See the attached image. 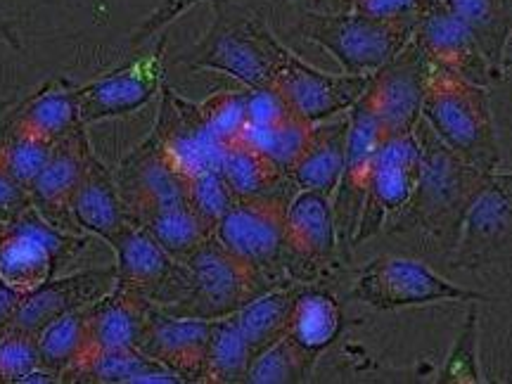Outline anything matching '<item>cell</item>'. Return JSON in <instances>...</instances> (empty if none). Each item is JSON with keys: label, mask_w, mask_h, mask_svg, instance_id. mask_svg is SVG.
Segmentation results:
<instances>
[{"label": "cell", "mask_w": 512, "mask_h": 384, "mask_svg": "<svg viewBox=\"0 0 512 384\" xmlns=\"http://www.w3.org/2000/svg\"><path fill=\"white\" fill-rule=\"evenodd\" d=\"M415 138L420 143L418 183L411 200L396 211L382 233L420 235L448 256L491 174L456 155L427 121L420 119L415 126Z\"/></svg>", "instance_id": "cell-1"}, {"label": "cell", "mask_w": 512, "mask_h": 384, "mask_svg": "<svg viewBox=\"0 0 512 384\" xmlns=\"http://www.w3.org/2000/svg\"><path fill=\"white\" fill-rule=\"evenodd\" d=\"M214 22L202 41L178 62L238 79L245 88L271 86L290 48L259 12L238 0H211Z\"/></svg>", "instance_id": "cell-2"}, {"label": "cell", "mask_w": 512, "mask_h": 384, "mask_svg": "<svg viewBox=\"0 0 512 384\" xmlns=\"http://www.w3.org/2000/svg\"><path fill=\"white\" fill-rule=\"evenodd\" d=\"M422 121L465 162L494 174L501 166L489 86H479L444 69H427Z\"/></svg>", "instance_id": "cell-3"}, {"label": "cell", "mask_w": 512, "mask_h": 384, "mask_svg": "<svg viewBox=\"0 0 512 384\" xmlns=\"http://www.w3.org/2000/svg\"><path fill=\"white\" fill-rule=\"evenodd\" d=\"M181 264L185 266L181 297L162 309L171 316L204 320L235 316L242 306L273 287L252 264L230 252L216 235L204 240Z\"/></svg>", "instance_id": "cell-4"}, {"label": "cell", "mask_w": 512, "mask_h": 384, "mask_svg": "<svg viewBox=\"0 0 512 384\" xmlns=\"http://www.w3.org/2000/svg\"><path fill=\"white\" fill-rule=\"evenodd\" d=\"M415 24L382 22L358 12L299 10L292 31L335 57L347 74H375L411 43Z\"/></svg>", "instance_id": "cell-5"}, {"label": "cell", "mask_w": 512, "mask_h": 384, "mask_svg": "<svg viewBox=\"0 0 512 384\" xmlns=\"http://www.w3.org/2000/svg\"><path fill=\"white\" fill-rule=\"evenodd\" d=\"M351 297L375 311L411 309L441 302H482V292L467 290L418 259L382 254L358 273Z\"/></svg>", "instance_id": "cell-6"}, {"label": "cell", "mask_w": 512, "mask_h": 384, "mask_svg": "<svg viewBox=\"0 0 512 384\" xmlns=\"http://www.w3.org/2000/svg\"><path fill=\"white\" fill-rule=\"evenodd\" d=\"M79 247L83 238L55 228L31 204L8 226H0V283L17 294L34 292L55 278L57 266Z\"/></svg>", "instance_id": "cell-7"}, {"label": "cell", "mask_w": 512, "mask_h": 384, "mask_svg": "<svg viewBox=\"0 0 512 384\" xmlns=\"http://www.w3.org/2000/svg\"><path fill=\"white\" fill-rule=\"evenodd\" d=\"M287 197H238L228 214L216 223L214 235L230 252L252 264L268 283L287 273L285 209Z\"/></svg>", "instance_id": "cell-8"}, {"label": "cell", "mask_w": 512, "mask_h": 384, "mask_svg": "<svg viewBox=\"0 0 512 384\" xmlns=\"http://www.w3.org/2000/svg\"><path fill=\"white\" fill-rule=\"evenodd\" d=\"M446 261L458 271L512 266V171H494Z\"/></svg>", "instance_id": "cell-9"}, {"label": "cell", "mask_w": 512, "mask_h": 384, "mask_svg": "<svg viewBox=\"0 0 512 384\" xmlns=\"http://www.w3.org/2000/svg\"><path fill=\"white\" fill-rule=\"evenodd\" d=\"M164 62L166 36L159 38L145 55L133 57L131 62H124L86 86H76L81 124L91 126L143 110L147 102L155 100L162 91Z\"/></svg>", "instance_id": "cell-10"}, {"label": "cell", "mask_w": 512, "mask_h": 384, "mask_svg": "<svg viewBox=\"0 0 512 384\" xmlns=\"http://www.w3.org/2000/svg\"><path fill=\"white\" fill-rule=\"evenodd\" d=\"M418 174L420 143L415 138V131L382 140L375 155L373 174H370L366 200H363L361 219H358L351 247H358L361 242L382 233L396 211L411 200Z\"/></svg>", "instance_id": "cell-11"}, {"label": "cell", "mask_w": 512, "mask_h": 384, "mask_svg": "<svg viewBox=\"0 0 512 384\" xmlns=\"http://www.w3.org/2000/svg\"><path fill=\"white\" fill-rule=\"evenodd\" d=\"M117 256V285L140 294L159 309L174 304L185 287V266L138 223L128 221L110 242Z\"/></svg>", "instance_id": "cell-12"}, {"label": "cell", "mask_w": 512, "mask_h": 384, "mask_svg": "<svg viewBox=\"0 0 512 384\" xmlns=\"http://www.w3.org/2000/svg\"><path fill=\"white\" fill-rule=\"evenodd\" d=\"M150 136L181 176L219 169L226 147L211 136L204 124L200 102L183 98L166 83L159 91V112Z\"/></svg>", "instance_id": "cell-13"}, {"label": "cell", "mask_w": 512, "mask_h": 384, "mask_svg": "<svg viewBox=\"0 0 512 384\" xmlns=\"http://www.w3.org/2000/svg\"><path fill=\"white\" fill-rule=\"evenodd\" d=\"M347 114V159H344L342 178H339L335 195H332V209H335L339 247L354 249L351 242H354L358 219H361V209L363 200H366L370 174H373L375 155L382 145V131L366 93L349 107Z\"/></svg>", "instance_id": "cell-14"}, {"label": "cell", "mask_w": 512, "mask_h": 384, "mask_svg": "<svg viewBox=\"0 0 512 384\" xmlns=\"http://www.w3.org/2000/svg\"><path fill=\"white\" fill-rule=\"evenodd\" d=\"M427 69L430 64L411 41L394 60L373 74L366 98L380 124L382 140L406 136L420 124Z\"/></svg>", "instance_id": "cell-15"}, {"label": "cell", "mask_w": 512, "mask_h": 384, "mask_svg": "<svg viewBox=\"0 0 512 384\" xmlns=\"http://www.w3.org/2000/svg\"><path fill=\"white\" fill-rule=\"evenodd\" d=\"M370 79L373 74L320 72L290 50L271 86L278 88L294 114H299L309 124H320V121L349 112V107L368 91Z\"/></svg>", "instance_id": "cell-16"}, {"label": "cell", "mask_w": 512, "mask_h": 384, "mask_svg": "<svg viewBox=\"0 0 512 384\" xmlns=\"http://www.w3.org/2000/svg\"><path fill=\"white\" fill-rule=\"evenodd\" d=\"M411 41L427 64L463 76V79L479 83V86H489L503 76L494 64L486 60L484 50L479 48L470 29L453 12H448L439 0H432L430 8L418 17Z\"/></svg>", "instance_id": "cell-17"}, {"label": "cell", "mask_w": 512, "mask_h": 384, "mask_svg": "<svg viewBox=\"0 0 512 384\" xmlns=\"http://www.w3.org/2000/svg\"><path fill=\"white\" fill-rule=\"evenodd\" d=\"M339 249L332 197L318 190H297L285 209L287 273H320L335 264ZM302 275V278H304Z\"/></svg>", "instance_id": "cell-18"}, {"label": "cell", "mask_w": 512, "mask_h": 384, "mask_svg": "<svg viewBox=\"0 0 512 384\" xmlns=\"http://www.w3.org/2000/svg\"><path fill=\"white\" fill-rule=\"evenodd\" d=\"M117 285V275L112 268H83L60 278H50L38 290L24 294L19 302L10 328L27 330L38 335L57 318L86 309L105 297Z\"/></svg>", "instance_id": "cell-19"}, {"label": "cell", "mask_w": 512, "mask_h": 384, "mask_svg": "<svg viewBox=\"0 0 512 384\" xmlns=\"http://www.w3.org/2000/svg\"><path fill=\"white\" fill-rule=\"evenodd\" d=\"M91 150L93 145L88 140L86 126L74 128L53 145L50 159L29 188L34 209L55 228L79 233L72 219V197L86 171Z\"/></svg>", "instance_id": "cell-20"}, {"label": "cell", "mask_w": 512, "mask_h": 384, "mask_svg": "<svg viewBox=\"0 0 512 384\" xmlns=\"http://www.w3.org/2000/svg\"><path fill=\"white\" fill-rule=\"evenodd\" d=\"M211 320L171 316L152 306L138 349L181 377L183 382H204Z\"/></svg>", "instance_id": "cell-21"}, {"label": "cell", "mask_w": 512, "mask_h": 384, "mask_svg": "<svg viewBox=\"0 0 512 384\" xmlns=\"http://www.w3.org/2000/svg\"><path fill=\"white\" fill-rule=\"evenodd\" d=\"M114 178L128 216L147 207L185 200L183 176L171 166L152 136H147L121 159Z\"/></svg>", "instance_id": "cell-22"}, {"label": "cell", "mask_w": 512, "mask_h": 384, "mask_svg": "<svg viewBox=\"0 0 512 384\" xmlns=\"http://www.w3.org/2000/svg\"><path fill=\"white\" fill-rule=\"evenodd\" d=\"M72 219L76 230L105 240L107 245L128 223V214L114 171L91 150L79 188L72 197Z\"/></svg>", "instance_id": "cell-23"}, {"label": "cell", "mask_w": 512, "mask_h": 384, "mask_svg": "<svg viewBox=\"0 0 512 384\" xmlns=\"http://www.w3.org/2000/svg\"><path fill=\"white\" fill-rule=\"evenodd\" d=\"M152 306L155 304L147 302L140 294L114 285L105 297L88 306L86 311L88 354L98 349L138 347Z\"/></svg>", "instance_id": "cell-24"}, {"label": "cell", "mask_w": 512, "mask_h": 384, "mask_svg": "<svg viewBox=\"0 0 512 384\" xmlns=\"http://www.w3.org/2000/svg\"><path fill=\"white\" fill-rule=\"evenodd\" d=\"M349 143V114L313 124L309 145L304 155L290 171V181L299 190H318L325 195H335L339 178H342L344 159Z\"/></svg>", "instance_id": "cell-25"}, {"label": "cell", "mask_w": 512, "mask_h": 384, "mask_svg": "<svg viewBox=\"0 0 512 384\" xmlns=\"http://www.w3.org/2000/svg\"><path fill=\"white\" fill-rule=\"evenodd\" d=\"M62 382L83 384H183L174 370L155 358L145 356L138 347L98 349L83 356L76 366L64 373Z\"/></svg>", "instance_id": "cell-26"}, {"label": "cell", "mask_w": 512, "mask_h": 384, "mask_svg": "<svg viewBox=\"0 0 512 384\" xmlns=\"http://www.w3.org/2000/svg\"><path fill=\"white\" fill-rule=\"evenodd\" d=\"M8 126L57 143L74 128L83 126L76 86L67 79L50 81L10 114Z\"/></svg>", "instance_id": "cell-27"}, {"label": "cell", "mask_w": 512, "mask_h": 384, "mask_svg": "<svg viewBox=\"0 0 512 384\" xmlns=\"http://www.w3.org/2000/svg\"><path fill=\"white\" fill-rule=\"evenodd\" d=\"M128 221L143 226L176 261L188 256L214 235V228L190 207L188 200L147 207L128 216Z\"/></svg>", "instance_id": "cell-28"}, {"label": "cell", "mask_w": 512, "mask_h": 384, "mask_svg": "<svg viewBox=\"0 0 512 384\" xmlns=\"http://www.w3.org/2000/svg\"><path fill=\"white\" fill-rule=\"evenodd\" d=\"M344 325V313L339 309L337 299L320 287H304L294 302L290 330L287 337L304 351L306 356L318 361L325 349L339 337Z\"/></svg>", "instance_id": "cell-29"}, {"label": "cell", "mask_w": 512, "mask_h": 384, "mask_svg": "<svg viewBox=\"0 0 512 384\" xmlns=\"http://www.w3.org/2000/svg\"><path fill=\"white\" fill-rule=\"evenodd\" d=\"M299 290H302V285H273L271 290L259 294L235 313V320H238L242 335H245L254 356H259L261 351L287 335Z\"/></svg>", "instance_id": "cell-30"}, {"label": "cell", "mask_w": 512, "mask_h": 384, "mask_svg": "<svg viewBox=\"0 0 512 384\" xmlns=\"http://www.w3.org/2000/svg\"><path fill=\"white\" fill-rule=\"evenodd\" d=\"M439 3L470 29L486 60L503 74L505 46L512 36V0H439Z\"/></svg>", "instance_id": "cell-31"}, {"label": "cell", "mask_w": 512, "mask_h": 384, "mask_svg": "<svg viewBox=\"0 0 512 384\" xmlns=\"http://www.w3.org/2000/svg\"><path fill=\"white\" fill-rule=\"evenodd\" d=\"M219 171L238 197L280 195V188L290 181L278 164L245 143L223 147Z\"/></svg>", "instance_id": "cell-32"}, {"label": "cell", "mask_w": 512, "mask_h": 384, "mask_svg": "<svg viewBox=\"0 0 512 384\" xmlns=\"http://www.w3.org/2000/svg\"><path fill=\"white\" fill-rule=\"evenodd\" d=\"M254 354L242 335L235 316L211 320L207 358H204V382L240 384L247 380Z\"/></svg>", "instance_id": "cell-33"}, {"label": "cell", "mask_w": 512, "mask_h": 384, "mask_svg": "<svg viewBox=\"0 0 512 384\" xmlns=\"http://www.w3.org/2000/svg\"><path fill=\"white\" fill-rule=\"evenodd\" d=\"M311 128L313 124H309V121L299 117V114H292V117L271 126H247L238 143L259 150L261 155H266L290 176L294 164L299 162L306 145H309Z\"/></svg>", "instance_id": "cell-34"}, {"label": "cell", "mask_w": 512, "mask_h": 384, "mask_svg": "<svg viewBox=\"0 0 512 384\" xmlns=\"http://www.w3.org/2000/svg\"><path fill=\"white\" fill-rule=\"evenodd\" d=\"M86 309L57 318L46 330L38 332V349H41V366L55 370L64 377L83 356L88 354V323Z\"/></svg>", "instance_id": "cell-35"}, {"label": "cell", "mask_w": 512, "mask_h": 384, "mask_svg": "<svg viewBox=\"0 0 512 384\" xmlns=\"http://www.w3.org/2000/svg\"><path fill=\"white\" fill-rule=\"evenodd\" d=\"M316 361L304 354L290 337L278 339L271 347L254 356L247 373V384H297L311 377Z\"/></svg>", "instance_id": "cell-36"}, {"label": "cell", "mask_w": 512, "mask_h": 384, "mask_svg": "<svg viewBox=\"0 0 512 384\" xmlns=\"http://www.w3.org/2000/svg\"><path fill=\"white\" fill-rule=\"evenodd\" d=\"M53 145L55 143L38 138L34 133L5 126L3 136H0V162L5 164V169L22 188L29 190L50 159Z\"/></svg>", "instance_id": "cell-37"}, {"label": "cell", "mask_w": 512, "mask_h": 384, "mask_svg": "<svg viewBox=\"0 0 512 384\" xmlns=\"http://www.w3.org/2000/svg\"><path fill=\"white\" fill-rule=\"evenodd\" d=\"M482 380V368H479V313L477 304H472L456 342H453L451 351H448L444 368L439 370V382L479 384Z\"/></svg>", "instance_id": "cell-38"}, {"label": "cell", "mask_w": 512, "mask_h": 384, "mask_svg": "<svg viewBox=\"0 0 512 384\" xmlns=\"http://www.w3.org/2000/svg\"><path fill=\"white\" fill-rule=\"evenodd\" d=\"M200 112L211 136L221 145L238 143L247 128V88L211 93L200 100Z\"/></svg>", "instance_id": "cell-39"}, {"label": "cell", "mask_w": 512, "mask_h": 384, "mask_svg": "<svg viewBox=\"0 0 512 384\" xmlns=\"http://www.w3.org/2000/svg\"><path fill=\"white\" fill-rule=\"evenodd\" d=\"M183 188L185 200L211 228H216V223L228 214V209L238 200V195L226 183L219 169L183 176Z\"/></svg>", "instance_id": "cell-40"}, {"label": "cell", "mask_w": 512, "mask_h": 384, "mask_svg": "<svg viewBox=\"0 0 512 384\" xmlns=\"http://www.w3.org/2000/svg\"><path fill=\"white\" fill-rule=\"evenodd\" d=\"M38 366H41L38 335L19 328H8L0 335V384H17Z\"/></svg>", "instance_id": "cell-41"}, {"label": "cell", "mask_w": 512, "mask_h": 384, "mask_svg": "<svg viewBox=\"0 0 512 384\" xmlns=\"http://www.w3.org/2000/svg\"><path fill=\"white\" fill-rule=\"evenodd\" d=\"M292 114V107L275 86L247 88V126H271Z\"/></svg>", "instance_id": "cell-42"}, {"label": "cell", "mask_w": 512, "mask_h": 384, "mask_svg": "<svg viewBox=\"0 0 512 384\" xmlns=\"http://www.w3.org/2000/svg\"><path fill=\"white\" fill-rule=\"evenodd\" d=\"M432 0H351V10L382 22L415 24Z\"/></svg>", "instance_id": "cell-43"}, {"label": "cell", "mask_w": 512, "mask_h": 384, "mask_svg": "<svg viewBox=\"0 0 512 384\" xmlns=\"http://www.w3.org/2000/svg\"><path fill=\"white\" fill-rule=\"evenodd\" d=\"M197 3H202V0H162V3L143 19V24L133 31L128 43H131L133 48L143 46L145 41H150L152 36H157L159 31H164L169 24H174L178 17H183L185 12L195 8Z\"/></svg>", "instance_id": "cell-44"}, {"label": "cell", "mask_w": 512, "mask_h": 384, "mask_svg": "<svg viewBox=\"0 0 512 384\" xmlns=\"http://www.w3.org/2000/svg\"><path fill=\"white\" fill-rule=\"evenodd\" d=\"M31 207V195L27 188H22L5 164L0 162V226H8L17 219L22 211Z\"/></svg>", "instance_id": "cell-45"}, {"label": "cell", "mask_w": 512, "mask_h": 384, "mask_svg": "<svg viewBox=\"0 0 512 384\" xmlns=\"http://www.w3.org/2000/svg\"><path fill=\"white\" fill-rule=\"evenodd\" d=\"M22 297L24 294L12 292L10 287H5L3 283H0V335L10 328L17 306H19V302H22Z\"/></svg>", "instance_id": "cell-46"}, {"label": "cell", "mask_w": 512, "mask_h": 384, "mask_svg": "<svg viewBox=\"0 0 512 384\" xmlns=\"http://www.w3.org/2000/svg\"><path fill=\"white\" fill-rule=\"evenodd\" d=\"M0 43H3V46H10V48L22 46V43H19L17 29L12 27L10 19L3 17V15H0Z\"/></svg>", "instance_id": "cell-47"}, {"label": "cell", "mask_w": 512, "mask_h": 384, "mask_svg": "<svg viewBox=\"0 0 512 384\" xmlns=\"http://www.w3.org/2000/svg\"><path fill=\"white\" fill-rule=\"evenodd\" d=\"M503 69H512V57H505V62H503Z\"/></svg>", "instance_id": "cell-48"}, {"label": "cell", "mask_w": 512, "mask_h": 384, "mask_svg": "<svg viewBox=\"0 0 512 384\" xmlns=\"http://www.w3.org/2000/svg\"><path fill=\"white\" fill-rule=\"evenodd\" d=\"M510 337H512V328H510Z\"/></svg>", "instance_id": "cell-49"}]
</instances>
